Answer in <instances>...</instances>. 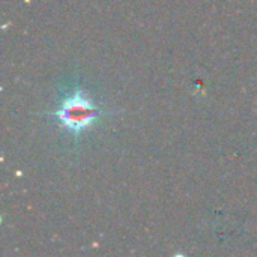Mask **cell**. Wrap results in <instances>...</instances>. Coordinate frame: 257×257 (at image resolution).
Instances as JSON below:
<instances>
[{
    "label": "cell",
    "instance_id": "cell-1",
    "mask_svg": "<svg viewBox=\"0 0 257 257\" xmlns=\"http://www.w3.org/2000/svg\"><path fill=\"white\" fill-rule=\"evenodd\" d=\"M47 114L54 116L59 120V123H62V126L71 136H74L75 140H78L86 130L96 125L104 117L111 116L113 113L95 104L84 92V89L77 86L62 99L56 110Z\"/></svg>",
    "mask_w": 257,
    "mask_h": 257
}]
</instances>
